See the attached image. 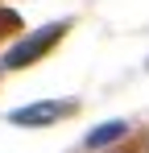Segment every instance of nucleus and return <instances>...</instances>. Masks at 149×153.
<instances>
[{
    "instance_id": "obj_1",
    "label": "nucleus",
    "mask_w": 149,
    "mask_h": 153,
    "mask_svg": "<svg viewBox=\"0 0 149 153\" xmlns=\"http://www.w3.org/2000/svg\"><path fill=\"white\" fill-rule=\"evenodd\" d=\"M62 33H66V21H58V25H42V29H33L29 37H21V42H17L13 50L4 54V66H29V62H37V58H42V54H46L50 46H54V42L62 37Z\"/></svg>"
},
{
    "instance_id": "obj_2",
    "label": "nucleus",
    "mask_w": 149,
    "mask_h": 153,
    "mask_svg": "<svg viewBox=\"0 0 149 153\" xmlns=\"http://www.w3.org/2000/svg\"><path fill=\"white\" fill-rule=\"evenodd\" d=\"M79 103L74 100H42V103H29V108H17V112H8V120L21 128H42V124H54V120H62V116H71Z\"/></svg>"
},
{
    "instance_id": "obj_3",
    "label": "nucleus",
    "mask_w": 149,
    "mask_h": 153,
    "mask_svg": "<svg viewBox=\"0 0 149 153\" xmlns=\"http://www.w3.org/2000/svg\"><path fill=\"white\" fill-rule=\"evenodd\" d=\"M124 132H128V124L124 120H108V124H99L87 132V149H104V145H112V141H120Z\"/></svg>"
},
{
    "instance_id": "obj_4",
    "label": "nucleus",
    "mask_w": 149,
    "mask_h": 153,
    "mask_svg": "<svg viewBox=\"0 0 149 153\" xmlns=\"http://www.w3.org/2000/svg\"><path fill=\"white\" fill-rule=\"evenodd\" d=\"M8 25H17V13H0V29H8Z\"/></svg>"
}]
</instances>
